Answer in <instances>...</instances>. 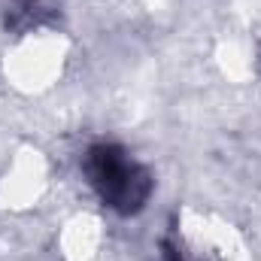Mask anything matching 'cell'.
Returning a JSON list of instances; mask_svg holds the SVG:
<instances>
[{
  "instance_id": "1",
  "label": "cell",
  "mask_w": 261,
  "mask_h": 261,
  "mask_svg": "<svg viewBox=\"0 0 261 261\" xmlns=\"http://www.w3.org/2000/svg\"><path fill=\"white\" fill-rule=\"evenodd\" d=\"M85 176L97 197L122 216L140 213L152 195L149 170L116 143H97L85 152Z\"/></svg>"
}]
</instances>
